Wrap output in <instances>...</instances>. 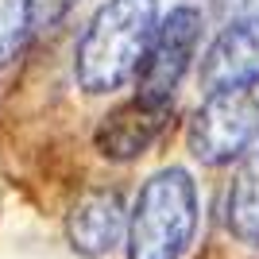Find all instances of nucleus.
<instances>
[{
  "instance_id": "7",
  "label": "nucleus",
  "mask_w": 259,
  "mask_h": 259,
  "mask_svg": "<svg viewBox=\"0 0 259 259\" xmlns=\"http://www.w3.org/2000/svg\"><path fill=\"white\" fill-rule=\"evenodd\" d=\"M166 108L170 105H151V101H128V105L112 108L105 120L97 124V151L105 159H116V162H128V159H140L155 140H159L162 124H166Z\"/></svg>"
},
{
  "instance_id": "8",
  "label": "nucleus",
  "mask_w": 259,
  "mask_h": 259,
  "mask_svg": "<svg viewBox=\"0 0 259 259\" xmlns=\"http://www.w3.org/2000/svg\"><path fill=\"white\" fill-rule=\"evenodd\" d=\"M225 225L240 244L259 248V147H248L240 159V170L225 197Z\"/></svg>"
},
{
  "instance_id": "5",
  "label": "nucleus",
  "mask_w": 259,
  "mask_h": 259,
  "mask_svg": "<svg viewBox=\"0 0 259 259\" xmlns=\"http://www.w3.org/2000/svg\"><path fill=\"white\" fill-rule=\"evenodd\" d=\"M124 232H128V213L116 190H89L77 197V205L66 217V240L85 259L112 255Z\"/></svg>"
},
{
  "instance_id": "6",
  "label": "nucleus",
  "mask_w": 259,
  "mask_h": 259,
  "mask_svg": "<svg viewBox=\"0 0 259 259\" xmlns=\"http://www.w3.org/2000/svg\"><path fill=\"white\" fill-rule=\"evenodd\" d=\"M259 81V16L228 23L213 39L205 62H201V89L217 93L228 85Z\"/></svg>"
},
{
  "instance_id": "3",
  "label": "nucleus",
  "mask_w": 259,
  "mask_h": 259,
  "mask_svg": "<svg viewBox=\"0 0 259 259\" xmlns=\"http://www.w3.org/2000/svg\"><path fill=\"white\" fill-rule=\"evenodd\" d=\"M190 155L205 166H225L259 140V81L205 93V105L190 120Z\"/></svg>"
},
{
  "instance_id": "11",
  "label": "nucleus",
  "mask_w": 259,
  "mask_h": 259,
  "mask_svg": "<svg viewBox=\"0 0 259 259\" xmlns=\"http://www.w3.org/2000/svg\"><path fill=\"white\" fill-rule=\"evenodd\" d=\"M244 8H248V16H259V0H244Z\"/></svg>"
},
{
  "instance_id": "1",
  "label": "nucleus",
  "mask_w": 259,
  "mask_h": 259,
  "mask_svg": "<svg viewBox=\"0 0 259 259\" xmlns=\"http://www.w3.org/2000/svg\"><path fill=\"white\" fill-rule=\"evenodd\" d=\"M155 27H159V0H105L77 39V85L93 97L124 89L140 74Z\"/></svg>"
},
{
  "instance_id": "10",
  "label": "nucleus",
  "mask_w": 259,
  "mask_h": 259,
  "mask_svg": "<svg viewBox=\"0 0 259 259\" xmlns=\"http://www.w3.org/2000/svg\"><path fill=\"white\" fill-rule=\"evenodd\" d=\"M77 0H31V23H58L66 12L74 8Z\"/></svg>"
},
{
  "instance_id": "9",
  "label": "nucleus",
  "mask_w": 259,
  "mask_h": 259,
  "mask_svg": "<svg viewBox=\"0 0 259 259\" xmlns=\"http://www.w3.org/2000/svg\"><path fill=\"white\" fill-rule=\"evenodd\" d=\"M31 31V0H0V66L20 54Z\"/></svg>"
},
{
  "instance_id": "4",
  "label": "nucleus",
  "mask_w": 259,
  "mask_h": 259,
  "mask_svg": "<svg viewBox=\"0 0 259 259\" xmlns=\"http://www.w3.org/2000/svg\"><path fill=\"white\" fill-rule=\"evenodd\" d=\"M201 27H205V16L190 4H178V8L166 16V20L155 27L151 47L143 54L140 66V97L151 101V105H170L174 89L182 85L186 70L197 54L201 43Z\"/></svg>"
},
{
  "instance_id": "2",
  "label": "nucleus",
  "mask_w": 259,
  "mask_h": 259,
  "mask_svg": "<svg viewBox=\"0 0 259 259\" xmlns=\"http://www.w3.org/2000/svg\"><path fill=\"white\" fill-rule=\"evenodd\" d=\"M197 232V186L190 170L166 166L143 182L128 217V259H182Z\"/></svg>"
}]
</instances>
